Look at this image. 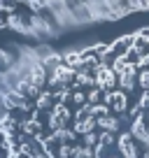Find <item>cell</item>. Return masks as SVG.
Segmentation results:
<instances>
[{"instance_id":"6da1fadb","label":"cell","mask_w":149,"mask_h":158,"mask_svg":"<svg viewBox=\"0 0 149 158\" xmlns=\"http://www.w3.org/2000/svg\"><path fill=\"white\" fill-rule=\"evenodd\" d=\"M0 158H149V28L0 49Z\"/></svg>"},{"instance_id":"7a4b0ae2","label":"cell","mask_w":149,"mask_h":158,"mask_svg":"<svg viewBox=\"0 0 149 158\" xmlns=\"http://www.w3.org/2000/svg\"><path fill=\"white\" fill-rule=\"evenodd\" d=\"M149 12V0H0V28L45 37Z\"/></svg>"}]
</instances>
